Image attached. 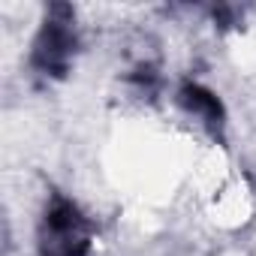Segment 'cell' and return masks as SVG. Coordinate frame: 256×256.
<instances>
[{
    "label": "cell",
    "mask_w": 256,
    "mask_h": 256,
    "mask_svg": "<svg viewBox=\"0 0 256 256\" xmlns=\"http://www.w3.org/2000/svg\"><path fill=\"white\" fill-rule=\"evenodd\" d=\"M90 238L94 229L82 208L72 199L54 193L40 223V256H88Z\"/></svg>",
    "instance_id": "obj_1"
},
{
    "label": "cell",
    "mask_w": 256,
    "mask_h": 256,
    "mask_svg": "<svg viewBox=\"0 0 256 256\" xmlns=\"http://www.w3.org/2000/svg\"><path fill=\"white\" fill-rule=\"evenodd\" d=\"M78 36H76V22L66 6H54V12L46 18L34 40L30 52V70L42 78H60L66 76L72 54H76Z\"/></svg>",
    "instance_id": "obj_2"
},
{
    "label": "cell",
    "mask_w": 256,
    "mask_h": 256,
    "mask_svg": "<svg viewBox=\"0 0 256 256\" xmlns=\"http://www.w3.org/2000/svg\"><path fill=\"white\" fill-rule=\"evenodd\" d=\"M178 96H181L184 108H187L193 118H199L205 126H211L214 133L223 126V106H220V100H217L211 90H205L202 84H184Z\"/></svg>",
    "instance_id": "obj_3"
}]
</instances>
